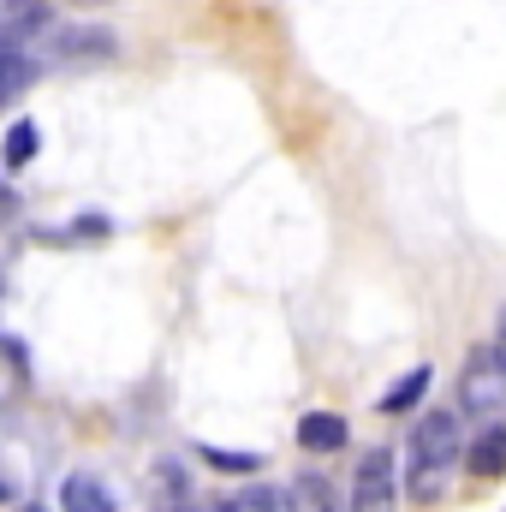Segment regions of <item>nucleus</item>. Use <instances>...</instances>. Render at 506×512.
I'll return each mask as SVG.
<instances>
[{
    "label": "nucleus",
    "instance_id": "f3484780",
    "mask_svg": "<svg viewBox=\"0 0 506 512\" xmlns=\"http://www.w3.org/2000/svg\"><path fill=\"white\" fill-rule=\"evenodd\" d=\"M495 352L506 358V310H501V322H495Z\"/></svg>",
    "mask_w": 506,
    "mask_h": 512
},
{
    "label": "nucleus",
    "instance_id": "9d476101",
    "mask_svg": "<svg viewBox=\"0 0 506 512\" xmlns=\"http://www.w3.org/2000/svg\"><path fill=\"white\" fill-rule=\"evenodd\" d=\"M36 149H42V131L30 126V120H18V126L6 131V143H0V155H6L12 173H24V167L36 161Z\"/></svg>",
    "mask_w": 506,
    "mask_h": 512
},
{
    "label": "nucleus",
    "instance_id": "6e6552de",
    "mask_svg": "<svg viewBox=\"0 0 506 512\" xmlns=\"http://www.w3.org/2000/svg\"><path fill=\"white\" fill-rule=\"evenodd\" d=\"M286 512H346V507H340V495H334V483L322 471H304L286 489Z\"/></svg>",
    "mask_w": 506,
    "mask_h": 512
},
{
    "label": "nucleus",
    "instance_id": "f257e3e1",
    "mask_svg": "<svg viewBox=\"0 0 506 512\" xmlns=\"http://www.w3.org/2000/svg\"><path fill=\"white\" fill-rule=\"evenodd\" d=\"M453 459H459V411H429L411 429V453H405V495L411 501H441L453 483Z\"/></svg>",
    "mask_w": 506,
    "mask_h": 512
},
{
    "label": "nucleus",
    "instance_id": "1a4fd4ad",
    "mask_svg": "<svg viewBox=\"0 0 506 512\" xmlns=\"http://www.w3.org/2000/svg\"><path fill=\"white\" fill-rule=\"evenodd\" d=\"M36 78H42V66H36L30 54H0V108H6V102H18Z\"/></svg>",
    "mask_w": 506,
    "mask_h": 512
},
{
    "label": "nucleus",
    "instance_id": "2eb2a0df",
    "mask_svg": "<svg viewBox=\"0 0 506 512\" xmlns=\"http://www.w3.org/2000/svg\"><path fill=\"white\" fill-rule=\"evenodd\" d=\"M155 483H161V507H185V471L179 465H155Z\"/></svg>",
    "mask_w": 506,
    "mask_h": 512
},
{
    "label": "nucleus",
    "instance_id": "20e7f679",
    "mask_svg": "<svg viewBox=\"0 0 506 512\" xmlns=\"http://www.w3.org/2000/svg\"><path fill=\"white\" fill-rule=\"evenodd\" d=\"M48 54L66 60V66H102V60L120 54V36L102 30V24H60V30L48 36Z\"/></svg>",
    "mask_w": 506,
    "mask_h": 512
},
{
    "label": "nucleus",
    "instance_id": "0eeeda50",
    "mask_svg": "<svg viewBox=\"0 0 506 512\" xmlns=\"http://www.w3.org/2000/svg\"><path fill=\"white\" fill-rule=\"evenodd\" d=\"M465 471H471V477H501L506 471V423H489V429L465 447Z\"/></svg>",
    "mask_w": 506,
    "mask_h": 512
},
{
    "label": "nucleus",
    "instance_id": "6ab92c4d",
    "mask_svg": "<svg viewBox=\"0 0 506 512\" xmlns=\"http://www.w3.org/2000/svg\"><path fill=\"white\" fill-rule=\"evenodd\" d=\"M6 209H12V197H6V191H0V215H6Z\"/></svg>",
    "mask_w": 506,
    "mask_h": 512
},
{
    "label": "nucleus",
    "instance_id": "dca6fc26",
    "mask_svg": "<svg viewBox=\"0 0 506 512\" xmlns=\"http://www.w3.org/2000/svg\"><path fill=\"white\" fill-rule=\"evenodd\" d=\"M78 233H84V239H102V233H108V221H102V215H84V221H78Z\"/></svg>",
    "mask_w": 506,
    "mask_h": 512
},
{
    "label": "nucleus",
    "instance_id": "4468645a",
    "mask_svg": "<svg viewBox=\"0 0 506 512\" xmlns=\"http://www.w3.org/2000/svg\"><path fill=\"white\" fill-rule=\"evenodd\" d=\"M227 512H286V495L280 489H245L227 501Z\"/></svg>",
    "mask_w": 506,
    "mask_h": 512
},
{
    "label": "nucleus",
    "instance_id": "f8f14e48",
    "mask_svg": "<svg viewBox=\"0 0 506 512\" xmlns=\"http://www.w3.org/2000/svg\"><path fill=\"white\" fill-rule=\"evenodd\" d=\"M48 30V0H12V36H42Z\"/></svg>",
    "mask_w": 506,
    "mask_h": 512
},
{
    "label": "nucleus",
    "instance_id": "a211bd4d",
    "mask_svg": "<svg viewBox=\"0 0 506 512\" xmlns=\"http://www.w3.org/2000/svg\"><path fill=\"white\" fill-rule=\"evenodd\" d=\"M6 501H12V483H6V477H0V507H6Z\"/></svg>",
    "mask_w": 506,
    "mask_h": 512
},
{
    "label": "nucleus",
    "instance_id": "aec40b11",
    "mask_svg": "<svg viewBox=\"0 0 506 512\" xmlns=\"http://www.w3.org/2000/svg\"><path fill=\"white\" fill-rule=\"evenodd\" d=\"M191 512H227V507H191Z\"/></svg>",
    "mask_w": 506,
    "mask_h": 512
},
{
    "label": "nucleus",
    "instance_id": "9b49d317",
    "mask_svg": "<svg viewBox=\"0 0 506 512\" xmlns=\"http://www.w3.org/2000/svg\"><path fill=\"white\" fill-rule=\"evenodd\" d=\"M423 393H429V370H411L405 382H393L387 393H381V417H399V411H411Z\"/></svg>",
    "mask_w": 506,
    "mask_h": 512
},
{
    "label": "nucleus",
    "instance_id": "7ed1b4c3",
    "mask_svg": "<svg viewBox=\"0 0 506 512\" xmlns=\"http://www.w3.org/2000/svg\"><path fill=\"white\" fill-rule=\"evenodd\" d=\"M399 507V483H393V453L387 447H370L352 471V495H346V512H393Z\"/></svg>",
    "mask_w": 506,
    "mask_h": 512
},
{
    "label": "nucleus",
    "instance_id": "f03ea898",
    "mask_svg": "<svg viewBox=\"0 0 506 512\" xmlns=\"http://www.w3.org/2000/svg\"><path fill=\"white\" fill-rule=\"evenodd\" d=\"M501 405H506V358L495 346H483V352H471L465 370H459V411L489 417V411H501Z\"/></svg>",
    "mask_w": 506,
    "mask_h": 512
},
{
    "label": "nucleus",
    "instance_id": "412c9836",
    "mask_svg": "<svg viewBox=\"0 0 506 512\" xmlns=\"http://www.w3.org/2000/svg\"><path fill=\"white\" fill-rule=\"evenodd\" d=\"M0 292H6V268H0Z\"/></svg>",
    "mask_w": 506,
    "mask_h": 512
},
{
    "label": "nucleus",
    "instance_id": "4be33fe9",
    "mask_svg": "<svg viewBox=\"0 0 506 512\" xmlns=\"http://www.w3.org/2000/svg\"><path fill=\"white\" fill-rule=\"evenodd\" d=\"M0 30H6V18H0Z\"/></svg>",
    "mask_w": 506,
    "mask_h": 512
},
{
    "label": "nucleus",
    "instance_id": "423d86ee",
    "mask_svg": "<svg viewBox=\"0 0 506 512\" xmlns=\"http://www.w3.org/2000/svg\"><path fill=\"white\" fill-rule=\"evenodd\" d=\"M298 447H304V453H340V447H346V417H334V411H304V417H298Z\"/></svg>",
    "mask_w": 506,
    "mask_h": 512
},
{
    "label": "nucleus",
    "instance_id": "ddd939ff",
    "mask_svg": "<svg viewBox=\"0 0 506 512\" xmlns=\"http://www.w3.org/2000/svg\"><path fill=\"white\" fill-rule=\"evenodd\" d=\"M197 459L215 465V471H233V477H245V471L262 465V453H227V447H197Z\"/></svg>",
    "mask_w": 506,
    "mask_h": 512
},
{
    "label": "nucleus",
    "instance_id": "39448f33",
    "mask_svg": "<svg viewBox=\"0 0 506 512\" xmlns=\"http://www.w3.org/2000/svg\"><path fill=\"white\" fill-rule=\"evenodd\" d=\"M54 501H60V512H120V501H114V489H108L102 477H84V471L60 477Z\"/></svg>",
    "mask_w": 506,
    "mask_h": 512
}]
</instances>
